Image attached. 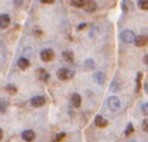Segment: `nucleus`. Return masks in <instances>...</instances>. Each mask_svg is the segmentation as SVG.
<instances>
[{"label": "nucleus", "instance_id": "nucleus-1", "mask_svg": "<svg viewBox=\"0 0 148 142\" xmlns=\"http://www.w3.org/2000/svg\"><path fill=\"white\" fill-rule=\"evenodd\" d=\"M73 76H75V72L68 68H60L57 71V77L60 81H69V79L73 78Z\"/></svg>", "mask_w": 148, "mask_h": 142}, {"label": "nucleus", "instance_id": "nucleus-2", "mask_svg": "<svg viewBox=\"0 0 148 142\" xmlns=\"http://www.w3.org/2000/svg\"><path fill=\"white\" fill-rule=\"evenodd\" d=\"M55 58V51L52 49H44L40 51V59L45 63L51 62Z\"/></svg>", "mask_w": 148, "mask_h": 142}, {"label": "nucleus", "instance_id": "nucleus-3", "mask_svg": "<svg viewBox=\"0 0 148 142\" xmlns=\"http://www.w3.org/2000/svg\"><path fill=\"white\" fill-rule=\"evenodd\" d=\"M135 37H136V36H135V33H134L133 31H130V30H125V31L121 32V39H122V42H125V43H127V44L134 43Z\"/></svg>", "mask_w": 148, "mask_h": 142}, {"label": "nucleus", "instance_id": "nucleus-4", "mask_svg": "<svg viewBox=\"0 0 148 142\" xmlns=\"http://www.w3.org/2000/svg\"><path fill=\"white\" fill-rule=\"evenodd\" d=\"M108 106H109V109L116 111V110L120 109L121 102H120V100H119L116 96H112V97L108 98Z\"/></svg>", "mask_w": 148, "mask_h": 142}, {"label": "nucleus", "instance_id": "nucleus-5", "mask_svg": "<svg viewBox=\"0 0 148 142\" xmlns=\"http://www.w3.org/2000/svg\"><path fill=\"white\" fill-rule=\"evenodd\" d=\"M82 7L87 12H95L97 10V4L95 0H84V4Z\"/></svg>", "mask_w": 148, "mask_h": 142}, {"label": "nucleus", "instance_id": "nucleus-6", "mask_svg": "<svg viewBox=\"0 0 148 142\" xmlns=\"http://www.w3.org/2000/svg\"><path fill=\"white\" fill-rule=\"evenodd\" d=\"M37 77H38V79L42 82H47L49 78H50V75H49V72L45 69L40 68V69L37 70Z\"/></svg>", "mask_w": 148, "mask_h": 142}, {"label": "nucleus", "instance_id": "nucleus-7", "mask_svg": "<svg viewBox=\"0 0 148 142\" xmlns=\"http://www.w3.org/2000/svg\"><path fill=\"white\" fill-rule=\"evenodd\" d=\"M21 137H23V140H24V141H26V142H31V141H33V140H34L36 134H34L33 130L27 129V130H24V132L21 133Z\"/></svg>", "mask_w": 148, "mask_h": 142}, {"label": "nucleus", "instance_id": "nucleus-8", "mask_svg": "<svg viewBox=\"0 0 148 142\" xmlns=\"http://www.w3.org/2000/svg\"><path fill=\"white\" fill-rule=\"evenodd\" d=\"M11 23V19H10V16L6 14V13H3L0 14V29H7L8 25Z\"/></svg>", "mask_w": 148, "mask_h": 142}, {"label": "nucleus", "instance_id": "nucleus-9", "mask_svg": "<svg viewBox=\"0 0 148 142\" xmlns=\"http://www.w3.org/2000/svg\"><path fill=\"white\" fill-rule=\"evenodd\" d=\"M95 126L98 127V128H106L108 126V121H107V118H104L103 116L101 115H97L95 117Z\"/></svg>", "mask_w": 148, "mask_h": 142}, {"label": "nucleus", "instance_id": "nucleus-10", "mask_svg": "<svg viewBox=\"0 0 148 142\" xmlns=\"http://www.w3.org/2000/svg\"><path fill=\"white\" fill-rule=\"evenodd\" d=\"M44 104H45V98L43 96H36V97H33L31 100V105L36 106V108L37 106H42Z\"/></svg>", "mask_w": 148, "mask_h": 142}, {"label": "nucleus", "instance_id": "nucleus-11", "mask_svg": "<svg viewBox=\"0 0 148 142\" xmlns=\"http://www.w3.org/2000/svg\"><path fill=\"white\" fill-rule=\"evenodd\" d=\"M17 65L21 69V70H25V69H27L29 66H30V61L27 58H24V57H21V58H19L18 59V62H17Z\"/></svg>", "mask_w": 148, "mask_h": 142}, {"label": "nucleus", "instance_id": "nucleus-12", "mask_svg": "<svg viewBox=\"0 0 148 142\" xmlns=\"http://www.w3.org/2000/svg\"><path fill=\"white\" fill-rule=\"evenodd\" d=\"M71 103L72 105L75 106V108H79L81 106V103H82V98L78 94H72V96H71Z\"/></svg>", "mask_w": 148, "mask_h": 142}, {"label": "nucleus", "instance_id": "nucleus-13", "mask_svg": "<svg viewBox=\"0 0 148 142\" xmlns=\"http://www.w3.org/2000/svg\"><path fill=\"white\" fill-rule=\"evenodd\" d=\"M134 7V4L132 0H123L121 3V8L125 11V12H128V11H132Z\"/></svg>", "mask_w": 148, "mask_h": 142}, {"label": "nucleus", "instance_id": "nucleus-14", "mask_svg": "<svg viewBox=\"0 0 148 142\" xmlns=\"http://www.w3.org/2000/svg\"><path fill=\"white\" fill-rule=\"evenodd\" d=\"M62 56H63V58L65 59V61H66L68 63H73V59H75V56H73V52H72L71 50H65V51H63Z\"/></svg>", "mask_w": 148, "mask_h": 142}, {"label": "nucleus", "instance_id": "nucleus-15", "mask_svg": "<svg viewBox=\"0 0 148 142\" xmlns=\"http://www.w3.org/2000/svg\"><path fill=\"white\" fill-rule=\"evenodd\" d=\"M134 44L136 45V46H145L147 44V37L143 34L139 36V37H135V40H134Z\"/></svg>", "mask_w": 148, "mask_h": 142}, {"label": "nucleus", "instance_id": "nucleus-16", "mask_svg": "<svg viewBox=\"0 0 148 142\" xmlns=\"http://www.w3.org/2000/svg\"><path fill=\"white\" fill-rule=\"evenodd\" d=\"M92 77H94V79L98 83V84H103L104 81H106V76H104V74L100 72V71H97V72H95V74L92 75Z\"/></svg>", "mask_w": 148, "mask_h": 142}, {"label": "nucleus", "instance_id": "nucleus-17", "mask_svg": "<svg viewBox=\"0 0 148 142\" xmlns=\"http://www.w3.org/2000/svg\"><path fill=\"white\" fill-rule=\"evenodd\" d=\"M5 89H6V91H7L10 95H16V94H17V91H18L17 87H16V85H13V84H7Z\"/></svg>", "mask_w": 148, "mask_h": 142}, {"label": "nucleus", "instance_id": "nucleus-18", "mask_svg": "<svg viewBox=\"0 0 148 142\" xmlns=\"http://www.w3.org/2000/svg\"><path fill=\"white\" fill-rule=\"evenodd\" d=\"M7 105H8V103H7L6 100H4V98L0 100V113L4 114L6 111V109H7Z\"/></svg>", "mask_w": 148, "mask_h": 142}, {"label": "nucleus", "instance_id": "nucleus-19", "mask_svg": "<svg viewBox=\"0 0 148 142\" xmlns=\"http://www.w3.org/2000/svg\"><path fill=\"white\" fill-rule=\"evenodd\" d=\"M138 6L141 10L147 11L148 10V0H138Z\"/></svg>", "mask_w": 148, "mask_h": 142}, {"label": "nucleus", "instance_id": "nucleus-20", "mask_svg": "<svg viewBox=\"0 0 148 142\" xmlns=\"http://www.w3.org/2000/svg\"><path fill=\"white\" fill-rule=\"evenodd\" d=\"M66 136V134L63 132V133H59V134H57V135H55V137L52 139V141L53 142H60L62 140H64V137Z\"/></svg>", "mask_w": 148, "mask_h": 142}, {"label": "nucleus", "instance_id": "nucleus-21", "mask_svg": "<svg viewBox=\"0 0 148 142\" xmlns=\"http://www.w3.org/2000/svg\"><path fill=\"white\" fill-rule=\"evenodd\" d=\"M71 5L73 6V7H77V8H81L82 6H83V4H84V0H71Z\"/></svg>", "mask_w": 148, "mask_h": 142}, {"label": "nucleus", "instance_id": "nucleus-22", "mask_svg": "<svg viewBox=\"0 0 148 142\" xmlns=\"http://www.w3.org/2000/svg\"><path fill=\"white\" fill-rule=\"evenodd\" d=\"M141 78H142V72H139L136 76V90H135L136 92H139L141 89Z\"/></svg>", "mask_w": 148, "mask_h": 142}, {"label": "nucleus", "instance_id": "nucleus-23", "mask_svg": "<svg viewBox=\"0 0 148 142\" xmlns=\"http://www.w3.org/2000/svg\"><path fill=\"white\" fill-rule=\"evenodd\" d=\"M134 133V127H133V124L132 123H128V126H127V128H126V132H125V134L127 135V136H129L130 134H133Z\"/></svg>", "mask_w": 148, "mask_h": 142}, {"label": "nucleus", "instance_id": "nucleus-24", "mask_svg": "<svg viewBox=\"0 0 148 142\" xmlns=\"http://www.w3.org/2000/svg\"><path fill=\"white\" fill-rule=\"evenodd\" d=\"M85 65L88 66V69H92V68L95 66V64H94V61H91V59H88V61L85 62Z\"/></svg>", "mask_w": 148, "mask_h": 142}, {"label": "nucleus", "instance_id": "nucleus-25", "mask_svg": "<svg viewBox=\"0 0 148 142\" xmlns=\"http://www.w3.org/2000/svg\"><path fill=\"white\" fill-rule=\"evenodd\" d=\"M23 3H24V0H13V4H14V6H16V7L21 6V5H23Z\"/></svg>", "mask_w": 148, "mask_h": 142}, {"label": "nucleus", "instance_id": "nucleus-26", "mask_svg": "<svg viewBox=\"0 0 148 142\" xmlns=\"http://www.w3.org/2000/svg\"><path fill=\"white\" fill-rule=\"evenodd\" d=\"M142 129H143V132H147V120H143V122H142Z\"/></svg>", "mask_w": 148, "mask_h": 142}, {"label": "nucleus", "instance_id": "nucleus-27", "mask_svg": "<svg viewBox=\"0 0 148 142\" xmlns=\"http://www.w3.org/2000/svg\"><path fill=\"white\" fill-rule=\"evenodd\" d=\"M40 1H42L43 4H53L55 0H40Z\"/></svg>", "mask_w": 148, "mask_h": 142}, {"label": "nucleus", "instance_id": "nucleus-28", "mask_svg": "<svg viewBox=\"0 0 148 142\" xmlns=\"http://www.w3.org/2000/svg\"><path fill=\"white\" fill-rule=\"evenodd\" d=\"M142 110H143V114L147 115V103H145V104L142 105Z\"/></svg>", "mask_w": 148, "mask_h": 142}, {"label": "nucleus", "instance_id": "nucleus-29", "mask_svg": "<svg viewBox=\"0 0 148 142\" xmlns=\"http://www.w3.org/2000/svg\"><path fill=\"white\" fill-rule=\"evenodd\" d=\"M85 26H87V24H85V23H82L81 25H78V26H77V29H78V30H82V29H84Z\"/></svg>", "mask_w": 148, "mask_h": 142}, {"label": "nucleus", "instance_id": "nucleus-30", "mask_svg": "<svg viewBox=\"0 0 148 142\" xmlns=\"http://www.w3.org/2000/svg\"><path fill=\"white\" fill-rule=\"evenodd\" d=\"M3 135H4V134H3V130H1V128H0V140L3 139Z\"/></svg>", "mask_w": 148, "mask_h": 142}, {"label": "nucleus", "instance_id": "nucleus-31", "mask_svg": "<svg viewBox=\"0 0 148 142\" xmlns=\"http://www.w3.org/2000/svg\"><path fill=\"white\" fill-rule=\"evenodd\" d=\"M143 63L147 64V56H145V58H143Z\"/></svg>", "mask_w": 148, "mask_h": 142}]
</instances>
